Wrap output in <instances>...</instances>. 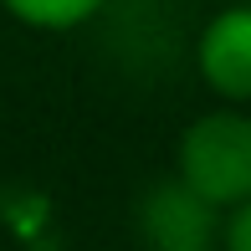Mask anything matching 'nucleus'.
Instances as JSON below:
<instances>
[{"label":"nucleus","mask_w":251,"mask_h":251,"mask_svg":"<svg viewBox=\"0 0 251 251\" xmlns=\"http://www.w3.org/2000/svg\"><path fill=\"white\" fill-rule=\"evenodd\" d=\"M221 251H251V200L236 205L221 226Z\"/></svg>","instance_id":"39448f33"},{"label":"nucleus","mask_w":251,"mask_h":251,"mask_svg":"<svg viewBox=\"0 0 251 251\" xmlns=\"http://www.w3.org/2000/svg\"><path fill=\"white\" fill-rule=\"evenodd\" d=\"M0 5L31 31H72L82 21H93L108 0H0Z\"/></svg>","instance_id":"20e7f679"},{"label":"nucleus","mask_w":251,"mask_h":251,"mask_svg":"<svg viewBox=\"0 0 251 251\" xmlns=\"http://www.w3.org/2000/svg\"><path fill=\"white\" fill-rule=\"evenodd\" d=\"M139 231L149 236L154 251H200L221 241V210L195 200L179 179H164L139 205Z\"/></svg>","instance_id":"7ed1b4c3"},{"label":"nucleus","mask_w":251,"mask_h":251,"mask_svg":"<svg viewBox=\"0 0 251 251\" xmlns=\"http://www.w3.org/2000/svg\"><path fill=\"white\" fill-rule=\"evenodd\" d=\"M200 251H221V246H200Z\"/></svg>","instance_id":"423d86ee"},{"label":"nucleus","mask_w":251,"mask_h":251,"mask_svg":"<svg viewBox=\"0 0 251 251\" xmlns=\"http://www.w3.org/2000/svg\"><path fill=\"white\" fill-rule=\"evenodd\" d=\"M175 179L210 210H236L251 200V113H200L175 149Z\"/></svg>","instance_id":"f257e3e1"},{"label":"nucleus","mask_w":251,"mask_h":251,"mask_svg":"<svg viewBox=\"0 0 251 251\" xmlns=\"http://www.w3.org/2000/svg\"><path fill=\"white\" fill-rule=\"evenodd\" d=\"M246 5H251V0H246Z\"/></svg>","instance_id":"0eeeda50"},{"label":"nucleus","mask_w":251,"mask_h":251,"mask_svg":"<svg viewBox=\"0 0 251 251\" xmlns=\"http://www.w3.org/2000/svg\"><path fill=\"white\" fill-rule=\"evenodd\" d=\"M195 67L215 98L251 102V5L231 0L205 21L195 41Z\"/></svg>","instance_id":"f03ea898"}]
</instances>
